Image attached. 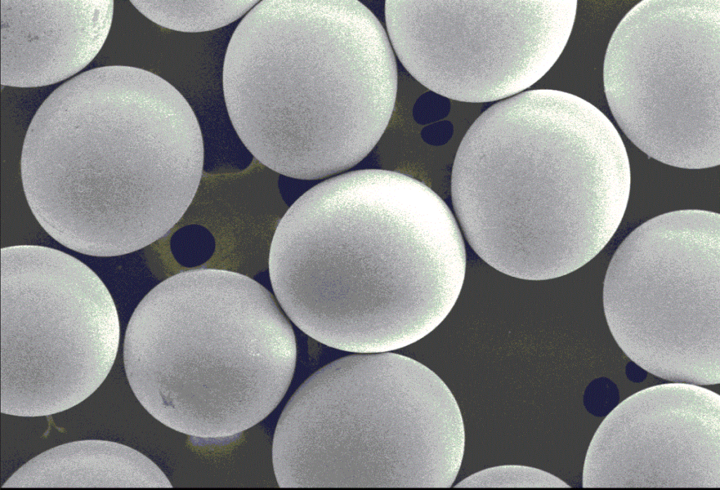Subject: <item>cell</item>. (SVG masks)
<instances>
[{
    "instance_id": "obj_12",
    "label": "cell",
    "mask_w": 720,
    "mask_h": 490,
    "mask_svg": "<svg viewBox=\"0 0 720 490\" xmlns=\"http://www.w3.org/2000/svg\"><path fill=\"white\" fill-rule=\"evenodd\" d=\"M112 0H1V82L35 87L82 70L105 41Z\"/></svg>"
},
{
    "instance_id": "obj_3",
    "label": "cell",
    "mask_w": 720,
    "mask_h": 490,
    "mask_svg": "<svg viewBox=\"0 0 720 490\" xmlns=\"http://www.w3.org/2000/svg\"><path fill=\"white\" fill-rule=\"evenodd\" d=\"M631 188L611 121L574 94L534 89L489 107L457 150L455 212L473 250L525 280L558 278L608 244Z\"/></svg>"
},
{
    "instance_id": "obj_10",
    "label": "cell",
    "mask_w": 720,
    "mask_h": 490,
    "mask_svg": "<svg viewBox=\"0 0 720 490\" xmlns=\"http://www.w3.org/2000/svg\"><path fill=\"white\" fill-rule=\"evenodd\" d=\"M576 0H387L389 39L420 84L449 99L489 102L518 94L554 65L571 34Z\"/></svg>"
},
{
    "instance_id": "obj_11",
    "label": "cell",
    "mask_w": 720,
    "mask_h": 490,
    "mask_svg": "<svg viewBox=\"0 0 720 490\" xmlns=\"http://www.w3.org/2000/svg\"><path fill=\"white\" fill-rule=\"evenodd\" d=\"M583 487L719 488V395L675 382L628 397L596 432Z\"/></svg>"
},
{
    "instance_id": "obj_4",
    "label": "cell",
    "mask_w": 720,
    "mask_h": 490,
    "mask_svg": "<svg viewBox=\"0 0 720 490\" xmlns=\"http://www.w3.org/2000/svg\"><path fill=\"white\" fill-rule=\"evenodd\" d=\"M223 88L252 155L283 175L316 179L361 161L392 117L395 57L357 0H264L235 30Z\"/></svg>"
},
{
    "instance_id": "obj_17",
    "label": "cell",
    "mask_w": 720,
    "mask_h": 490,
    "mask_svg": "<svg viewBox=\"0 0 720 490\" xmlns=\"http://www.w3.org/2000/svg\"><path fill=\"white\" fill-rule=\"evenodd\" d=\"M450 108L449 98L430 90L417 99L414 112L420 120L429 122L445 117Z\"/></svg>"
},
{
    "instance_id": "obj_19",
    "label": "cell",
    "mask_w": 720,
    "mask_h": 490,
    "mask_svg": "<svg viewBox=\"0 0 720 490\" xmlns=\"http://www.w3.org/2000/svg\"><path fill=\"white\" fill-rule=\"evenodd\" d=\"M626 373L627 378L634 382H642L647 375L646 370L633 361L627 365Z\"/></svg>"
},
{
    "instance_id": "obj_13",
    "label": "cell",
    "mask_w": 720,
    "mask_h": 490,
    "mask_svg": "<svg viewBox=\"0 0 720 490\" xmlns=\"http://www.w3.org/2000/svg\"><path fill=\"white\" fill-rule=\"evenodd\" d=\"M148 457L124 444L103 440L67 443L35 456L4 488H172Z\"/></svg>"
},
{
    "instance_id": "obj_1",
    "label": "cell",
    "mask_w": 720,
    "mask_h": 490,
    "mask_svg": "<svg viewBox=\"0 0 720 490\" xmlns=\"http://www.w3.org/2000/svg\"><path fill=\"white\" fill-rule=\"evenodd\" d=\"M465 264L444 200L384 169L350 172L307 191L278 222L269 256L289 318L314 340L355 353L398 349L432 332L454 306Z\"/></svg>"
},
{
    "instance_id": "obj_18",
    "label": "cell",
    "mask_w": 720,
    "mask_h": 490,
    "mask_svg": "<svg viewBox=\"0 0 720 490\" xmlns=\"http://www.w3.org/2000/svg\"><path fill=\"white\" fill-rule=\"evenodd\" d=\"M431 127L428 129V134L430 138L428 139L433 143H444L451 136L453 128L448 122H439Z\"/></svg>"
},
{
    "instance_id": "obj_14",
    "label": "cell",
    "mask_w": 720,
    "mask_h": 490,
    "mask_svg": "<svg viewBox=\"0 0 720 490\" xmlns=\"http://www.w3.org/2000/svg\"><path fill=\"white\" fill-rule=\"evenodd\" d=\"M158 25L179 32H198L229 25L249 12L258 1H131Z\"/></svg>"
},
{
    "instance_id": "obj_6",
    "label": "cell",
    "mask_w": 720,
    "mask_h": 490,
    "mask_svg": "<svg viewBox=\"0 0 720 490\" xmlns=\"http://www.w3.org/2000/svg\"><path fill=\"white\" fill-rule=\"evenodd\" d=\"M465 447L446 384L390 352L335 360L297 389L278 421L281 488H449Z\"/></svg>"
},
{
    "instance_id": "obj_7",
    "label": "cell",
    "mask_w": 720,
    "mask_h": 490,
    "mask_svg": "<svg viewBox=\"0 0 720 490\" xmlns=\"http://www.w3.org/2000/svg\"><path fill=\"white\" fill-rule=\"evenodd\" d=\"M603 307L617 344L647 372L719 383V214L677 210L634 229L610 261Z\"/></svg>"
},
{
    "instance_id": "obj_5",
    "label": "cell",
    "mask_w": 720,
    "mask_h": 490,
    "mask_svg": "<svg viewBox=\"0 0 720 490\" xmlns=\"http://www.w3.org/2000/svg\"><path fill=\"white\" fill-rule=\"evenodd\" d=\"M129 385L156 420L203 439L235 436L278 406L291 382L293 330L271 294L243 274L197 269L153 288L124 337Z\"/></svg>"
},
{
    "instance_id": "obj_2",
    "label": "cell",
    "mask_w": 720,
    "mask_h": 490,
    "mask_svg": "<svg viewBox=\"0 0 720 490\" xmlns=\"http://www.w3.org/2000/svg\"><path fill=\"white\" fill-rule=\"evenodd\" d=\"M197 118L169 82L107 66L56 89L37 110L20 167L43 228L76 252L128 254L164 237L191 204L202 174Z\"/></svg>"
},
{
    "instance_id": "obj_8",
    "label": "cell",
    "mask_w": 720,
    "mask_h": 490,
    "mask_svg": "<svg viewBox=\"0 0 720 490\" xmlns=\"http://www.w3.org/2000/svg\"><path fill=\"white\" fill-rule=\"evenodd\" d=\"M1 412L37 417L103 383L120 342L113 299L86 265L39 245L1 250Z\"/></svg>"
},
{
    "instance_id": "obj_15",
    "label": "cell",
    "mask_w": 720,
    "mask_h": 490,
    "mask_svg": "<svg viewBox=\"0 0 720 490\" xmlns=\"http://www.w3.org/2000/svg\"><path fill=\"white\" fill-rule=\"evenodd\" d=\"M455 487L475 488H569L559 478L533 468L505 465L475 473Z\"/></svg>"
},
{
    "instance_id": "obj_16",
    "label": "cell",
    "mask_w": 720,
    "mask_h": 490,
    "mask_svg": "<svg viewBox=\"0 0 720 490\" xmlns=\"http://www.w3.org/2000/svg\"><path fill=\"white\" fill-rule=\"evenodd\" d=\"M619 392L617 385L607 378L591 381L584 394V405L591 415L606 417L619 404Z\"/></svg>"
},
{
    "instance_id": "obj_9",
    "label": "cell",
    "mask_w": 720,
    "mask_h": 490,
    "mask_svg": "<svg viewBox=\"0 0 720 490\" xmlns=\"http://www.w3.org/2000/svg\"><path fill=\"white\" fill-rule=\"evenodd\" d=\"M604 89L626 136L684 169L720 164V0H643L608 44Z\"/></svg>"
}]
</instances>
